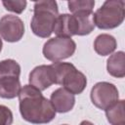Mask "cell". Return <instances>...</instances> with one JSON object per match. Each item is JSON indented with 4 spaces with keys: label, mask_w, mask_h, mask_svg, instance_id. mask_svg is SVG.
Listing matches in <instances>:
<instances>
[{
    "label": "cell",
    "mask_w": 125,
    "mask_h": 125,
    "mask_svg": "<svg viewBox=\"0 0 125 125\" xmlns=\"http://www.w3.org/2000/svg\"><path fill=\"white\" fill-rule=\"evenodd\" d=\"M79 125H94L92 122H90V121H88V120H83Z\"/></svg>",
    "instance_id": "44dd1931"
},
{
    "label": "cell",
    "mask_w": 125,
    "mask_h": 125,
    "mask_svg": "<svg viewBox=\"0 0 125 125\" xmlns=\"http://www.w3.org/2000/svg\"><path fill=\"white\" fill-rule=\"evenodd\" d=\"M2 46H3V44H2V40H1V38H0V52H1V50H2Z\"/></svg>",
    "instance_id": "7402d4cb"
},
{
    "label": "cell",
    "mask_w": 125,
    "mask_h": 125,
    "mask_svg": "<svg viewBox=\"0 0 125 125\" xmlns=\"http://www.w3.org/2000/svg\"><path fill=\"white\" fill-rule=\"evenodd\" d=\"M21 66L15 60H3L0 62V78L6 76L20 77Z\"/></svg>",
    "instance_id": "2e32d148"
},
{
    "label": "cell",
    "mask_w": 125,
    "mask_h": 125,
    "mask_svg": "<svg viewBox=\"0 0 125 125\" xmlns=\"http://www.w3.org/2000/svg\"><path fill=\"white\" fill-rule=\"evenodd\" d=\"M67 6L72 14L79 12H93L95 6V1L93 0H78V1H68Z\"/></svg>",
    "instance_id": "e0dca14e"
},
{
    "label": "cell",
    "mask_w": 125,
    "mask_h": 125,
    "mask_svg": "<svg viewBox=\"0 0 125 125\" xmlns=\"http://www.w3.org/2000/svg\"><path fill=\"white\" fill-rule=\"evenodd\" d=\"M62 85L71 94L78 95L84 91L87 85V78L81 71L77 70L74 66L64 75L62 81Z\"/></svg>",
    "instance_id": "9c48e42d"
},
{
    "label": "cell",
    "mask_w": 125,
    "mask_h": 125,
    "mask_svg": "<svg viewBox=\"0 0 125 125\" xmlns=\"http://www.w3.org/2000/svg\"><path fill=\"white\" fill-rule=\"evenodd\" d=\"M119 93L116 86L109 82H98L91 90V101L93 104L105 110L118 101Z\"/></svg>",
    "instance_id": "5b68a950"
},
{
    "label": "cell",
    "mask_w": 125,
    "mask_h": 125,
    "mask_svg": "<svg viewBox=\"0 0 125 125\" xmlns=\"http://www.w3.org/2000/svg\"><path fill=\"white\" fill-rule=\"evenodd\" d=\"M51 66L53 67L54 73H55V78H56V84H60L62 85V81L64 77V75L74 67V65L70 62H54L53 64H51Z\"/></svg>",
    "instance_id": "ac0fdd59"
},
{
    "label": "cell",
    "mask_w": 125,
    "mask_h": 125,
    "mask_svg": "<svg viewBox=\"0 0 125 125\" xmlns=\"http://www.w3.org/2000/svg\"><path fill=\"white\" fill-rule=\"evenodd\" d=\"M117 43L112 35L103 33L96 37L94 41V49L100 56H107L114 52Z\"/></svg>",
    "instance_id": "5bb4252c"
},
{
    "label": "cell",
    "mask_w": 125,
    "mask_h": 125,
    "mask_svg": "<svg viewBox=\"0 0 125 125\" xmlns=\"http://www.w3.org/2000/svg\"><path fill=\"white\" fill-rule=\"evenodd\" d=\"M3 6L6 10L16 13V14H21L25 7H26V1L25 0H17V1H3Z\"/></svg>",
    "instance_id": "d6986e66"
},
{
    "label": "cell",
    "mask_w": 125,
    "mask_h": 125,
    "mask_svg": "<svg viewBox=\"0 0 125 125\" xmlns=\"http://www.w3.org/2000/svg\"><path fill=\"white\" fill-rule=\"evenodd\" d=\"M93 14V12H79L72 14L76 28L75 35H88L94 30L95 23Z\"/></svg>",
    "instance_id": "8fae6325"
},
{
    "label": "cell",
    "mask_w": 125,
    "mask_h": 125,
    "mask_svg": "<svg viewBox=\"0 0 125 125\" xmlns=\"http://www.w3.org/2000/svg\"><path fill=\"white\" fill-rule=\"evenodd\" d=\"M107 121L111 125H125L124 116V101H117L115 104L105 109Z\"/></svg>",
    "instance_id": "9a60e30c"
},
{
    "label": "cell",
    "mask_w": 125,
    "mask_h": 125,
    "mask_svg": "<svg viewBox=\"0 0 125 125\" xmlns=\"http://www.w3.org/2000/svg\"><path fill=\"white\" fill-rule=\"evenodd\" d=\"M29 85L37 88L40 91L46 90L53 84H56L55 73L51 65H38L29 73Z\"/></svg>",
    "instance_id": "52a82bcc"
},
{
    "label": "cell",
    "mask_w": 125,
    "mask_h": 125,
    "mask_svg": "<svg viewBox=\"0 0 125 125\" xmlns=\"http://www.w3.org/2000/svg\"><path fill=\"white\" fill-rule=\"evenodd\" d=\"M125 17V2L123 0H107L94 14L95 26L101 29H111L119 26Z\"/></svg>",
    "instance_id": "3957f363"
},
{
    "label": "cell",
    "mask_w": 125,
    "mask_h": 125,
    "mask_svg": "<svg viewBox=\"0 0 125 125\" xmlns=\"http://www.w3.org/2000/svg\"><path fill=\"white\" fill-rule=\"evenodd\" d=\"M76 49V44L71 38L54 37L49 39L43 46L44 57L54 62L71 57Z\"/></svg>",
    "instance_id": "277c9868"
},
{
    "label": "cell",
    "mask_w": 125,
    "mask_h": 125,
    "mask_svg": "<svg viewBox=\"0 0 125 125\" xmlns=\"http://www.w3.org/2000/svg\"><path fill=\"white\" fill-rule=\"evenodd\" d=\"M125 54L122 51L112 54L106 62L107 72L117 78H123L125 76Z\"/></svg>",
    "instance_id": "4fadbf2b"
},
{
    "label": "cell",
    "mask_w": 125,
    "mask_h": 125,
    "mask_svg": "<svg viewBox=\"0 0 125 125\" xmlns=\"http://www.w3.org/2000/svg\"><path fill=\"white\" fill-rule=\"evenodd\" d=\"M50 102L56 112L65 113L73 108L75 98L73 94H71L64 88H59L52 93Z\"/></svg>",
    "instance_id": "ba28073f"
},
{
    "label": "cell",
    "mask_w": 125,
    "mask_h": 125,
    "mask_svg": "<svg viewBox=\"0 0 125 125\" xmlns=\"http://www.w3.org/2000/svg\"><path fill=\"white\" fill-rule=\"evenodd\" d=\"M13 123V113L11 109L0 104V125H11Z\"/></svg>",
    "instance_id": "ffe728a7"
},
{
    "label": "cell",
    "mask_w": 125,
    "mask_h": 125,
    "mask_svg": "<svg viewBox=\"0 0 125 125\" xmlns=\"http://www.w3.org/2000/svg\"><path fill=\"white\" fill-rule=\"evenodd\" d=\"M24 34L23 21L17 16L6 15L0 19V35L7 42H18Z\"/></svg>",
    "instance_id": "8992f818"
},
{
    "label": "cell",
    "mask_w": 125,
    "mask_h": 125,
    "mask_svg": "<svg viewBox=\"0 0 125 125\" xmlns=\"http://www.w3.org/2000/svg\"><path fill=\"white\" fill-rule=\"evenodd\" d=\"M59 16L58 4L56 1L45 0L35 2L33 17L30 22L32 32L39 37L47 38L54 30L56 20Z\"/></svg>",
    "instance_id": "7a4b0ae2"
},
{
    "label": "cell",
    "mask_w": 125,
    "mask_h": 125,
    "mask_svg": "<svg viewBox=\"0 0 125 125\" xmlns=\"http://www.w3.org/2000/svg\"><path fill=\"white\" fill-rule=\"evenodd\" d=\"M20 77L6 76L0 78V97L3 99H14L21 91Z\"/></svg>",
    "instance_id": "7c38bea8"
},
{
    "label": "cell",
    "mask_w": 125,
    "mask_h": 125,
    "mask_svg": "<svg viewBox=\"0 0 125 125\" xmlns=\"http://www.w3.org/2000/svg\"><path fill=\"white\" fill-rule=\"evenodd\" d=\"M19 100L20 112L22 118L29 123H49L56 116V110L51 102L32 85H25L21 89Z\"/></svg>",
    "instance_id": "6da1fadb"
},
{
    "label": "cell",
    "mask_w": 125,
    "mask_h": 125,
    "mask_svg": "<svg viewBox=\"0 0 125 125\" xmlns=\"http://www.w3.org/2000/svg\"><path fill=\"white\" fill-rule=\"evenodd\" d=\"M62 125H67V124H62Z\"/></svg>",
    "instance_id": "603a6c76"
},
{
    "label": "cell",
    "mask_w": 125,
    "mask_h": 125,
    "mask_svg": "<svg viewBox=\"0 0 125 125\" xmlns=\"http://www.w3.org/2000/svg\"><path fill=\"white\" fill-rule=\"evenodd\" d=\"M75 21L72 15L62 14L58 16L53 30L57 37L70 38L71 36L75 35Z\"/></svg>",
    "instance_id": "30bf717a"
}]
</instances>
